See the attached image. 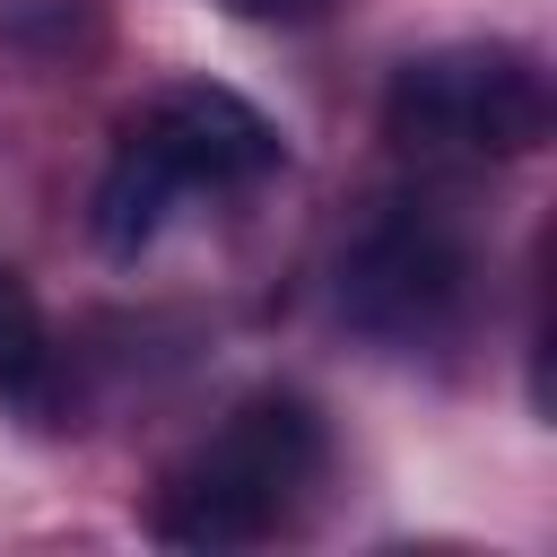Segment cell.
Wrapping results in <instances>:
<instances>
[{
  "mask_svg": "<svg viewBox=\"0 0 557 557\" xmlns=\"http://www.w3.org/2000/svg\"><path fill=\"white\" fill-rule=\"evenodd\" d=\"M313 470H322V418L296 392H252L165 479L157 540H174V548H252L296 513Z\"/></svg>",
  "mask_w": 557,
  "mask_h": 557,
  "instance_id": "6da1fadb",
  "label": "cell"
},
{
  "mask_svg": "<svg viewBox=\"0 0 557 557\" xmlns=\"http://www.w3.org/2000/svg\"><path fill=\"white\" fill-rule=\"evenodd\" d=\"M383 131L435 165L531 157L548 139V78L522 44H435L392 70Z\"/></svg>",
  "mask_w": 557,
  "mask_h": 557,
  "instance_id": "7a4b0ae2",
  "label": "cell"
},
{
  "mask_svg": "<svg viewBox=\"0 0 557 557\" xmlns=\"http://www.w3.org/2000/svg\"><path fill=\"white\" fill-rule=\"evenodd\" d=\"M339 313L383 348H444L470 313V244L435 209H383L339 261Z\"/></svg>",
  "mask_w": 557,
  "mask_h": 557,
  "instance_id": "3957f363",
  "label": "cell"
},
{
  "mask_svg": "<svg viewBox=\"0 0 557 557\" xmlns=\"http://www.w3.org/2000/svg\"><path fill=\"white\" fill-rule=\"evenodd\" d=\"M131 131L174 165V183H183V191H244V183H261V174H278V165H287L278 122H270L252 96L209 87V78L165 87L148 113H131Z\"/></svg>",
  "mask_w": 557,
  "mask_h": 557,
  "instance_id": "277c9868",
  "label": "cell"
},
{
  "mask_svg": "<svg viewBox=\"0 0 557 557\" xmlns=\"http://www.w3.org/2000/svg\"><path fill=\"white\" fill-rule=\"evenodd\" d=\"M0 409L26 426H61V348L17 270H0Z\"/></svg>",
  "mask_w": 557,
  "mask_h": 557,
  "instance_id": "5b68a950",
  "label": "cell"
},
{
  "mask_svg": "<svg viewBox=\"0 0 557 557\" xmlns=\"http://www.w3.org/2000/svg\"><path fill=\"white\" fill-rule=\"evenodd\" d=\"M174 200H183L174 165L122 122V148H113V165H104V183H96V244L131 261L139 244H157V226L174 218Z\"/></svg>",
  "mask_w": 557,
  "mask_h": 557,
  "instance_id": "8992f818",
  "label": "cell"
},
{
  "mask_svg": "<svg viewBox=\"0 0 557 557\" xmlns=\"http://www.w3.org/2000/svg\"><path fill=\"white\" fill-rule=\"evenodd\" d=\"M218 9H235V17H252V26H305V17H322L331 0H218Z\"/></svg>",
  "mask_w": 557,
  "mask_h": 557,
  "instance_id": "52a82bcc",
  "label": "cell"
}]
</instances>
